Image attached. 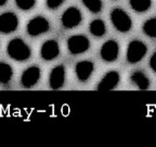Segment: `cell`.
<instances>
[{"label":"cell","mask_w":156,"mask_h":147,"mask_svg":"<svg viewBox=\"0 0 156 147\" xmlns=\"http://www.w3.org/2000/svg\"><path fill=\"white\" fill-rule=\"evenodd\" d=\"M9 57L16 61H26L32 55V50L26 43L21 38H13L7 46Z\"/></svg>","instance_id":"6da1fadb"},{"label":"cell","mask_w":156,"mask_h":147,"mask_svg":"<svg viewBox=\"0 0 156 147\" xmlns=\"http://www.w3.org/2000/svg\"><path fill=\"white\" fill-rule=\"evenodd\" d=\"M111 21L115 28L120 33L129 32L132 27L131 17L124 9L115 8L111 12Z\"/></svg>","instance_id":"7a4b0ae2"},{"label":"cell","mask_w":156,"mask_h":147,"mask_svg":"<svg viewBox=\"0 0 156 147\" xmlns=\"http://www.w3.org/2000/svg\"><path fill=\"white\" fill-rule=\"evenodd\" d=\"M147 52V47L142 40L134 39L128 44L127 48V61L131 64L138 63L145 57Z\"/></svg>","instance_id":"3957f363"},{"label":"cell","mask_w":156,"mask_h":147,"mask_svg":"<svg viewBox=\"0 0 156 147\" xmlns=\"http://www.w3.org/2000/svg\"><path fill=\"white\" fill-rule=\"evenodd\" d=\"M50 29V23L44 17H35L29 20L26 25V32L29 36H38L47 33Z\"/></svg>","instance_id":"277c9868"},{"label":"cell","mask_w":156,"mask_h":147,"mask_svg":"<svg viewBox=\"0 0 156 147\" xmlns=\"http://www.w3.org/2000/svg\"><path fill=\"white\" fill-rule=\"evenodd\" d=\"M83 21V14L80 10L76 7H69L63 12L61 17V23L64 28L71 29L78 26Z\"/></svg>","instance_id":"5b68a950"},{"label":"cell","mask_w":156,"mask_h":147,"mask_svg":"<svg viewBox=\"0 0 156 147\" xmlns=\"http://www.w3.org/2000/svg\"><path fill=\"white\" fill-rule=\"evenodd\" d=\"M90 47V42L85 35H73L67 40V49L72 55H81Z\"/></svg>","instance_id":"8992f818"},{"label":"cell","mask_w":156,"mask_h":147,"mask_svg":"<svg viewBox=\"0 0 156 147\" xmlns=\"http://www.w3.org/2000/svg\"><path fill=\"white\" fill-rule=\"evenodd\" d=\"M100 55L101 58L104 60L105 62H113L118 58L119 55V46L116 40H107L102 45L100 49Z\"/></svg>","instance_id":"52a82bcc"},{"label":"cell","mask_w":156,"mask_h":147,"mask_svg":"<svg viewBox=\"0 0 156 147\" xmlns=\"http://www.w3.org/2000/svg\"><path fill=\"white\" fill-rule=\"evenodd\" d=\"M19 26V17L13 12H5L0 14V33L9 34L14 32Z\"/></svg>","instance_id":"ba28073f"},{"label":"cell","mask_w":156,"mask_h":147,"mask_svg":"<svg viewBox=\"0 0 156 147\" xmlns=\"http://www.w3.org/2000/svg\"><path fill=\"white\" fill-rule=\"evenodd\" d=\"M120 80V75L117 71H108L102 78L100 83L98 84V91L107 92L112 91L118 85Z\"/></svg>","instance_id":"9c48e42d"},{"label":"cell","mask_w":156,"mask_h":147,"mask_svg":"<svg viewBox=\"0 0 156 147\" xmlns=\"http://www.w3.org/2000/svg\"><path fill=\"white\" fill-rule=\"evenodd\" d=\"M40 78V69L37 66H29L23 72L21 76V83L25 88H30L38 83Z\"/></svg>","instance_id":"30bf717a"},{"label":"cell","mask_w":156,"mask_h":147,"mask_svg":"<svg viewBox=\"0 0 156 147\" xmlns=\"http://www.w3.org/2000/svg\"><path fill=\"white\" fill-rule=\"evenodd\" d=\"M65 82V68L64 66H54L51 70V73L49 76V85L52 89H58L64 85Z\"/></svg>","instance_id":"8fae6325"},{"label":"cell","mask_w":156,"mask_h":147,"mask_svg":"<svg viewBox=\"0 0 156 147\" xmlns=\"http://www.w3.org/2000/svg\"><path fill=\"white\" fill-rule=\"evenodd\" d=\"M58 54H60V46L56 40L50 39L42 44L41 49H40V56L44 60H47V61L53 60L58 56Z\"/></svg>","instance_id":"7c38bea8"},{"label":"cell","mask_w":156,"mask_h":147,"mask_svg":"<svg viewBox=\"0 0 156 147\" xmlns=\"http://www.w3.org/2000/svg\"><path fill=\"white\" fill-rule=\"evenodd\" d=\"M94 70V64L89 60H83L78 62L75 66V73L77 78L80 82H87L90 78L91 74L93 73Z\"/></svg>","instance_id":"4fadbf2b"},{"label":"cell","mask_w":156,"mask_h":147,"mask_svg":"<svg viewBox=\"0 0 156 147\" xmlns=\"http://www.w3.org/2000/svg\"><path fill=\"white\" fill-rule=\"evenodd\" d=\"M130 80L131 82L136 86V87L144 91V89H147L150 87V80L147 77L144 72L142 71H134L133 73L130 75Z\"/></svg>","instance_id":"5bb4252c"},{"label":"cell","mask_w":156,"mask_h":147,"mask_svg":"<svg viewBox=\"0 0 156 147\" xmlns=\"http://www.w3.org/2000/svg\"><path fill=\"white\" fill-rule=\"evenodd\" d=\"M89 31L94 37H102L106 32V26L101 19H95L89 25Z\"/></svg>","instance_id":"9a60e30c"},{"label":"cell","mask_w":156,"mask_h":147,"mask_svg":"<svg viewBox=\"0 0 156 147\" xmlns=\"http://www.w3.org/2000/svg\"><path fill=\"white\" fill-rule=\"evenodd\" d=\"M13 75L11 66L5 62H0V84H8Z\"/></svg>","instance_id":"2e32d148"},{"label":"cell","mask_w":156,"mask_h":147,"mask_svg":"<svg viewBox=\"0 0 156 147\" xmlns=\"http://www.w3.org/2000/svg\"><path fill=\"white\" fill-rule=\"evenodd\" d=\"M129 3L132 10H134L136 12L142 13L151 8L152 0H129Z\"/></svg>","instance_id":"e0dca14e"},{"label":"cell","mask_w":156,"mask_h":147,"mask_svg":"<svg viewBox=\"0 0 156 147\" xmlns=\"http://www.w3.org/2000/svg\"><path fill=\"white\" fill-rule=\"evenodd\" d=\"M142 29L146 36L152 37V38L156 37V17H151L146 20L142 26Z\"/></svg>","instance_id":"ac0fdd59"},{"label":"cell","mask_w":156,"mask_h":147,"mask_svg":"<svg viewBox=\"0 0 156 147\" xmlns=\"http://www.w3.org/2000/svg\"><path fill=\"white\" fill-rule=\"evenodd\" d=\"M86 8L92 13H99L103 8V3L101 0H81Z\"/></svg>","instance_id":"d6986e66"},{"label":"cell","mask_w":156,"mask_h":147,"mask_svg":"<svg viewBox=\"0 0 156 147\" xmlns=\"http://www.w3.org/2000/svg\"><path fill=\"white\" fill-rule=\"evenodd\" d=\"M15 5L23 11H28L36 5V0H15Z\"/></svg>","instance_id":"ffe728a7"},{"label":"cell","mask_w":156,"mask_h":147,"mask_svg":"<svg viewBox=\"0 0 156 147\" xmlns=\"http://www.w3.org/2000/svg\"><path fill=\"white\" fill-rule=\"evenodd\" d=\"M64 1H65V0H46V3L49 9L54 10V9H58L60 6H62V3H63Z\"/></svg>","instance_id":"44dd1931"},{"label":"cell","mask_w":156,"mask_h":147,"mask_svg":"<svg viewBox=\"0 0 156 147\" xmlns=\"http://www.w3.org/2000/svg\"><path fill=\"white\" fill-rule=\"evenodd\" d=\"M150 68L156 73V51L154 52L151 58H150Z\"/></svg>","instance_id":"7402d4cb"},{"label":"cell","mask_w":156,"mask_h":147,"mask_svg":"<svg viewBox=\"0 0 156 147\" xmlns=\"http://www.w3.org/2000/svg\"><path fill=\"white\" fill-rule=\"evenodd\" d=\"M7 3V0H0V7L1 6H5Z\"/></svg>","instance_id":"603a6c76"}]
</instances>
